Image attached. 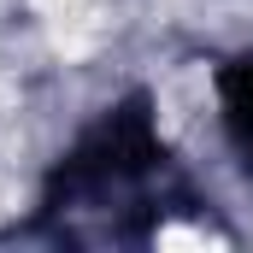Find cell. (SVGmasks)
<instances>
[{
	"mask_svg": "<svg viewBox=\"0 0 253 253\" xmlns=\"http://www.w3.org/2000/svg\"><path fill=\"white\" fill-rule=\"evenodd\" d=\"M159 248H212V236H200V230H159Z\"/></svg>",
	"mask_w": 253,
	"mask_h": 253,
	"instance_id": "cell-2",
	"label": "cell"
},
{
	"mask_svg": "<svg viewBox=\"0 0 253 253\" xmlns=\"http://www.w3.org/2000/svg\"><path fill=\"white\" fill-rule=\"evenodd\" d=\"M36 12L65 59H83L106 42V0H36Z\"/></svg>",
	"mask_w": 253,
	"mask_h": 253,
	"instance_id": "cell-1",
	"label": "cell"
}]
</instances>
